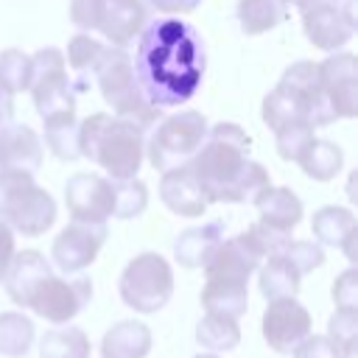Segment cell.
<instances>
[{"mask_svg":"<svg viewBox=\"0 0 358 358\" xmlns=\"http://www.w3.org/2000/svg\"><path fill=\"white\" fill-rule=\"evenodd\" d=\"M134 76L154 109L182 106L201 87L207 56L193 25L179 17H162L143 28L134 50Z\"/></svg>","mask_w":358,"mask_h":358,"instance_id":"1","label":"cell"},{"mask_svg":"<svg viewBox=\"0 0 358 358\" xmlns=\"http://www.w3.org/2000/svg\"><path fill=\"white\" fill-rule=\"evenodd\" d=\"M252 137L238 123H215L207 129L204 145L190 159V171L210 201H255V196L268 187V171L249 157Z\"/></svg>","mask_w":358,"mask_h":358,"instance_id":"2","label":"cell"},{"mask_svg":"<svg viewBox=\"0 0 358 358\" xmlns=\"http://www.w3.org/2000/svg\"><path fill=\"white\" fill-rule=\"evenodd\" d=\"M78 151L98 162L106 179H137L145 157V129L134 120L95 112L78 120Z\"/></svg>","mask_w":358,"mask_h":358,"instance_id":"3","label":"cell"},{"mask_svg":"<svg viewBox=\"0 0 358 358\" xmlns=\"http://www.w3.org/2000/svg\"><path fill=\"white\" fill-rule=\"evenodd\" d=\"M92 81L98 84L103 101L112 106L115 117H126V120H134L137 126L148 129L159 120V109H154L140 84H137V76H134V64H131V56L120 48H106L98 67H95V76Z\"/></svg>","mask_w":358,"mask_h":358,"instance_id":"4","label":"cell"},{"mask_svg":"<svg viewBox=\"0 0 358 358\" xmlns=\"http://www.w3.org/2000/svg\"><path fill=\"white\" fill-rule=\"evenodd\" d=\"M0 221L25 238L48 232L56 221L53 196L34 182L31 173H3L0 176Z\"/></svg>","mask_w":358,"mask_h":358,"instance_id":"5","label":"cell"},{"mask_svg":"<svg viewBox=\"0 0 358 358\" xmlns=\"http://www.w3.org/2000/svg\"><path fill=\"white\" fill-rule=\"evenodd\" d=\"M207 129H210L207 117L196 109L176 112L171 117L157 120V126L145 143V157H148L151 168H157L159 173H168V171L190 165V159L204 145Z\"/></svg>","mask_w":358,"mask_h":358,"instance_id":"6","label":"cell"},{"mask_svg":"<svg viewBox=\"0 0 358 358\" xmlns=\"http://www.w3.org/2000/svg\"><path fill=\"white\" fill-rule=\"evenodd\" d=\"M120 299L137 313H157L168 305L173 294V268L157 252H143L131 257L117 282Z\"/></svg>","mask_w":358,"mask_h":358,"instance_id":"7","label":"cell"},{"mask_svg":"<svg viewBox=\"0 0 358 358\" xmlns=\"http://www.w3.org/2000/svg\"><path fill=\"white\" fill-rule=\"evenodd\" d=\"M34 76H31V95L34 106L42 120L62 115V112H76V90L73 78L67 73L64 53L56 48H42L31 56Z\"/></svg>","mask_w":358,"mask_h":358,"instance_id":"8","label":"cell"},{"mask_svg":"<svg viewBox=\"0 0 358 358\" xmlns=\"http://www.w3.org/2000/svg\"><path fill=\"white\" fill-rule=\"evenodd\" d=\"M90 299H92V282L87 277H59L50 271L28 291L20 308L34 310L36 316L53 324H67L87 308Z\"/></svg>","mask_w":358,"mask_h":358,"instance_id":"9","label":"cell"},{"mask_svg":"<svg viewBox=\"0 0 358 358\" xmlns=\"http://www.w3.org/2000/svg\"><path fill=\"white\" fill-rule=\"evenodd\" d=\"M106 224H87V221H73L67 224L53 246H50V257H53V266L64 274H78L84 271L101 252V246L106 243Z\"/></svg>","mask_w":358,"mask_h":358,"instance_id":"10","label":"cell"},{"mask_svg":"<svg viewBox=\"0 0 358 358\" xmlns=\"http://www.w3.org/2000/svg\"><path fill=\"white\" fill-rule=\"evenodd\" d=\"M355 0H344V6L336 3H319L308 11H302V31L310 39L313 48L338 53L355 34V14H352Z\"/></svg>","mask_w":358,"mask_h":358,"instance_id":"11","label":"cell"},{"mask_svg":"<svg viewBox=\"0 0 358 358\" xmlns=\"http://www.w3.org/2000/svg\"><path fill=\"white\" fill-rule=\"evenodd\" d=\"M319 87L338 117H355L358 115V62L352 53L338 50L316 64Z\"/></svg>","mask_w":358,"mask_h":358,"instance_id":"12","label":"cell"},{"mask_svg":"<svg viewBox=\"0 0 358 358\" xmlns=\"http://www.w3.org/2000/svg\"><path fill=\"white\" fill-rule=\"evenodd\" d=\"M64 201L73 221L87 224H106L115 210L112 179L101 173H73L64 185Z\"/></svg>","mask_w":358,"mask_h":358,"instance_id":"13","label":"cell"},{"mask_svg":"<svg viewBox=\"0 0 358 358\" xmlns=\"http://www.w3.org/2000/svg\"><path fill=\"white\" fill-rule=\"evenodd\" d=\"M310 313L296 296L274 299L263 313V338L274 352H294L310 336Z\"/></svg>","mask_w":358,"mask_h":358,"instance_id":"14","label":"cell"},{"mask_svg":"<svg viewBox=\"0 0 358 358\" xmlns=\"http://www.w3.org/2000/svg\"><path fill=\"white\" fill-rule=\"evenodd\" d=\"M148 25V8L143 0H98L95 31L109 42V48L126 50L143 28Z\"/></svg>","mask_w":358,"mask_h":358,"instance_id":"15","label":"cell"},{"mask_svg":"<svg viewBox=\"0 0 358 358\" xmlns=\"http://www.w3.org/2000/svg\"><path fill=\"white\" fill-rule=\"evenodd\" d=\"M39 134L25 123L0 126V176L3 173H36L42 168Z\"/></svg>","mask_w":358,"mask_h":358,"instance_id":"16","label":"cell"},{"mask_svg":"<svg viewBox=\"0 0 358 358\" xmlns=\"http://www.w3.org/2000/svg\"><path fill=\"white\" fill-rule=\"evenodd\" d=\"M280 81L296 92V98L302 101V106H305L308 120H310L313 129L336 123V115H333V109H330L322 87H319V73H316V64L313 62H294L291 67H285V73H282Z\"/></svg>","mask_w":358,"mask_h":358,"instance_id":"17","label":"cell"},{"mask_svg":"<svg viewBox=\"0 0 358 358\" xmlns=\"http://www.w3.org/2000/svg\"><path fill=\"white\" fill-rule=\"evenodd\" d=\"M252 204L257 207V215H260L257 224H263L268 229H277V232L291 235L294 227L302 221V201L285 185H268V187H263L255 196Z\"/></svg>","mask_w":358,"mask_h":358,"instance_id":"18","label":"cell"},{"mask_svg":"<svg viewBox=\"0 0 358 358\" xmlns=\"http://www.w3.org/2000/svg\"><path fill=\"white\" fill-rule=\"evenodd\" d=\"M159 199L165 201V207L171 213L185 215V218H199L207 210V199H204V193H201L190 165L162 173V179H159Z\"/></svg>","mask_w":358,"mask_h":358,"instance_id":"19","label":"cell"},{"mask_svg":"<svg viewBox=\"0 0 358 358\" xmlns=\"http://www.w3.org/2000/svg\"><path fill=\"white\" fill-rule=\"evenodd\" d=\"M221 241H224V224L221 221L190 227L173 241V257L185 268H204V263L213 257V252L218 249Z\"/></svg>","mask_w":358,"mask_h":358,"instance_id":"20","label":"cell"},{"mask_svg":"<svg viewBox=\"0 0 358 358\" xmlns=\"http://www.w3.org/2000/svg\"><path fill=\"white\" fill-rule=\"evenodd\" d=\"M151 350V330L137 319H123L103 333L101 358H145Z\"/></svg>","mask_w":358,"mask_h":358,"instance_id":"21","label":"cell"},{"mask_svg":"<svg viewBox=\"0 0 358 358\" xmlns=\"http://www.w3.org/2000/svg\"><path fill=\"white\" fill-rule=\"evenodd\" d=\"M50 271H53V268H50V263L45 260L42 252H36V249H22V252L14 255V260H11V266H8L6 277H3L6 294L11 296L14 305H22V299L28 296V291H31L45 274H50Z\"/></svg>","mask_w":358,"mask_h":358,"instance_id":"22","label":"cell"},{"mask_svg":"<svg viewBox=\"0 0 358 358\" xmlns=\"http://www.w3.org/2000/svg\"><path fill=\"white\" fill-rule=\"evenodd\" d=\"M299 282H302V274L296 271V266L280 252V255H271L266 257V263H260V294L274 302V299H288V296H296L299 291Z\"/></svg>","mask_w":358,"mask_h":358,"instance_id":"23","label":"cell"},{"mask_svg":"<svg viewBox=\"0 0 358 358\" xmlns=\"http://www.w3.org/2000/svg\"><path fill=\"white\" fill-rule=\"evenodd\" d=\"M310 229H313L319 246H338L341 249L347 241L355 238V215L347 207L327 204V207L313 213Z\"/></svg>","mask_w":358,"mask_h":358,"instance_id":"24","label":"cell"},{"mask_svg":"<svg viewBox=\"0 0 358 358\" xmlns=\"http://www.w3.org/2000/svg\"><path fill=\"white\" fill-rule=\"evenodd\" d=\"M103 50H106V45L103 42H98L95 36H90V34H76L70 42H67V64H70V70H73V90L76 92H81V90H87L90 87V81H92V76H95V67H98V62H101V56H103Z\"/></svg>","mask_w":358,"mask_h":358,"instance_id":"25","label":"cell"},{"mask_svg":"<svg viewBox=\"0 0 358 358\" xmlns=\"http://www.w3.org/2000/svg\"><path fill=\"white\" fill-rule=\"evenodd\" d=\"M296 165L302 168L305 176H310V179H316V182H330V179L341 171L344 154H341V148H338L336 143L322 140V137H313V140L302 148V154L296 157Z\"/></svg>","mask_w":358,"mask_h":358,"instance_id":"26","label":"cell"},{"mask_svg":"<svg viewBox=\"0 0 358 358\" xmlns=\"http://www.w3.org/2000/svg\"><path fill=\"white\" fill-rule=\"evenodd\" d=\"M263 123L271 131H280L282 126H291V123H308L310 126L302 101L282 81H277V87L263 98Z\"/></svg>","mask_w":358,"mask_h":358,"instance_id":"27","label":"cell"},{"mask_svg":"<svg viewBox=\"0 0 358 358\" xmlns=\"http://www.w3.org/2000/svg\"><path fill=\"white\" fill-rule=\"evenodd\" d=\"M238 22L246 36L266 34L288 17L285 0H238Z\"/></svg>","mask_w":358,"mask_h":358,"instance_id":"28","label":"cell"},{"mask_svg":"<svg viewBox=\"0 0 358 358\" xmlns=\"http://www.w3.org/2000/svg\"><path fill=\"white\" fill-rule=\"evenodd\" d=\"M45 123V143L53 151V157H59L62 162H73L81 157L78 151V117L76 112H62L53 115Z\"/></svg>","mask_w":358,"mask_h":358,"instance_id":"29","label":"cell"},{"mask_svg":"<svg viewBox=\"0 0 358 358\" xmlns=\"http://www.w3.org/2000/svg\"><path fill=\"white\" fill-rule=\"evenodd\" d=\"M39 358H90V336L81 327H53L39 341Z\"/></svg>","mask_w":358,"mask_h":358,"instance_id":"30","label":"cell"},{"mask_svg":"<svg viewBox=\"0 0 358 358\" xmlns=\"http://www.w3.org/2000/svg\"><path fill=\"white\" fill-rule=\"evenodd\" d=\"M196 341L207 350L215 352H227V350H235L241 344V327H238V319H227V316H215V313H204L196 324Z\"/></svg>","mask_w":358,"mask_h":358,"instance_id":"31","label":"cell"},{"mask_svg":"<svg viewBox=\"0 0 358 358\" xmlns=\"http://www.w3.org/2000/svg\"><path fill=\"white\" fill-rule=\"evenodd\" d=\"M34 344V322L17 310L0 313V355L20 358Z\"/></svg>","mask_w":358,"mask_h":358,"instance_id":"32","label":"cell"},{"mask_svg":"<svg viewBox=\"0 0 358 358\" xmlns=\"http://www.w3.org/2000/svg\"><path fill=\"white\" fill-rule=\"evenodd\" d=\"M31 76H34V64L28 53L17 48H8L0 53V81L11 95L25 92L31 87Z\"/></svg>","mask_w":358,"mask_h":358,"instance_id":"33","label":"cell"},{"mask_svg":"<svg viewBox=\"0 0 358 358\" xmlns=\"http://www.w3.org/2000/svg\"><path fill=\"white\" fill-rule=\"evenodd\" d=\"M327 338L338 358H355L358 347V310H336L327 322Z\"/></svg>","mask_w":358,"mask_h":358,"instance_id":"34","label":"cell"},{"mask_svg":"<svg viewBox=\"0 0 358 358\" xmlns=\"http://www.w3.org/2000/svg\"><path fill=\"white\" fill-rule=\"evenodd\" d=\"M112 193H115V218H134L145 210L148 204V187L140 179H112Z\"/></svg>","mask_w":358,"mask_h":358,"instance_id":"35","label":"cell"},{"mask_svg":"<svg viewBox=\"0 0 358 358\" xmlns=\"http://www.w3.org/2000/svg\"><path fill=\"white\" fill-rule=\"evenodd\" d=\"M277 137V151L282 159L288 162H296V157L302 154V148L316 137V129L308 126V123H291V126H282L280 131H274Z\"/></svg>","mask_w":358,"mask_h":358,"instance_id":"36","label":"cell"},{"mask_svg":"<svg viewBox=\"0 0 358 358\" xmlns=\"http://www.w3.org/2000/svg\"><path fill=\"white\" fill-rule=\"evenodd\" d=\"M282 255L296 266V271L302 277L324 263V249L319 243H313V241H288V246L282 249Z\"/></svg>","mask_w":358,"mask_h":358,"instance_id":"37","label":"cell"},{"mask_svg":"<svg viewBox=\"0 0 358 358\" xmlns=\"http://www.w3.org/2000/svg\"><path fill=\"white\" fill-rule=\"evenodd\" d=\"M333 299L336 310H358V271L347 268L333 282Z\"/></svg>","mask_w":358,"mask_h":358,"instance_id":"38","label":"cell"},{"mask_svg":"<svg viewBox=\"0 0 358 358\" xmlns=\"http://www.w3.org/2000/svg\"><path fill=\"white\" fill-rule=\"evenodd\" d=\"M95 14H98V0H73L70 3V22L81 34L95 31Z\"/></svg>","mask_w":358,"mask_h":358,"instance_id":"39","label":"cell"},{"mask_svg":"<svg viewBox=\"0 0 358 358\" xmlns=\"http://www.w3.org/2000/svg\"><path fill=\"white\" fill-rule=\"evenodd\" d=\"M291 355L294 358H338V352L327 336H308Z\"/></svg>","mask_w":358,"mask_h":358,"instance_id":"40","label":"cell"},{"mask_svg":"<svg viewBox=\"0 0 358 358\" xmlns=\"http://www.w3.org/2000/svg\"><path fill=\"white\" fill-rule=\"evenodd\" d=\"M14 255H17V249H14V232L0 221V280L6 277Z\"/></svg>","mask_w":358,"mask_h":358,"instance_id":"41","label":"cell"},{"mask_svg":"<svg viewBox=\"0 0 358 358\" xmlns=\"http://www.w3.org/2000/svg\"><path fill=\"white\" fill-rule=\"evenodd\" d=\"M157 11H165V14H190L199 8L201 0H148Z\"/></svg>","mask_w":358,"mask_h":358,"instance_id":"42","label":"cell"},{"mask_svg":"<svg viewBox=\"0 0 358 358\" xmlns=\"http://www.w3.org/2000/svg\"><path fill=\"white\" fill-rule=\"evenodd\" d=\"M11 115H14V95L3 87V81H0V126H6V123H11Z\"/></svg>","mask_w":358,"mask_h":358,"instance_id":"43","label":"cell"},{"mask_svg":"<svg viewBox=\"0 0 358 358\" xmlns=\"http://www.w3.org/2000/svg\"><path fill=\"white\" fill-rule=\"evenodd\" d=\"M319 3H336V0H285V6H296L299 11H308V8L319 6Z\"/></svg>","mask_w":358,"mask_h":358,"instance_id":"44","label":"cell"},{"mask_svg":"<svg viewBox=\"0 0 358 358\" xmlns=\"http://www.w3.org/2000/svg\"><path fill=\"white\" fill-rule=\"evenodd\" d=\"M193 358H218V355H213V352H199V355H193Z\"/></svg>","mask_w":358,"mask_h":358,"instance_id":"45","label":"cell"}]
</instances>
